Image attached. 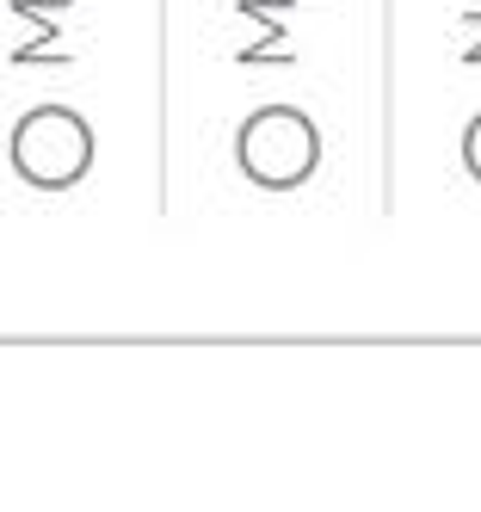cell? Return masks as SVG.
<instances>
[{
    "mask_svg": "<svg viewBox=\"0 0 481 512\" xmlns=\"http://www.w3.org/2000/svg\"><path fill=\"white\" fill-rule=\"evenodd\" d=\"M235 167L259 192H296L321 167V130L296 105H259L235 130Z\"/></svg>",
    "mask_w": 481,
    "mask_h": 512,
    "instance_id": "1",
    "label": "cell"
},
{
    "mask_svg": "<svg viewBox=\"0 0 481 512\" xmlns=\"http://www.w3.org/2000/svg\"><path fill=\"white\" fill-rule=\"evenodd\" d=\"M13 167L37 192H68L93 167V124L68 105H37L13 130Z\"/></svg>",
    "mask_w": 481,
    "mask_h": 512,
    "instance_id": "2",
    "label": "cell"
},
{
    "mask_svg": "<svg viewBox=\"0 0 481 512\" xmlns=\"http://www.w3.org/2000/svg\"><path fill=\"white\" fill-rule=\"evenodd\" d=\"M463 167H469V179L481 186V118H469V130H463Z\"/></svg>",
    "mask_w": 481,
    "mask_h": 512,
    "instance_id": "3",
    "label": "cell"
},
{
    "mask_svg": "<svg viewBox=\"0 0 481 512\" xmlns=\"http://www.w3.org/2000/svg\"><path fill=\"white\" fill-rule=\"evenodd\" d=\"M475 31H481V25H475ZM463 62H469V68H481V38H475V44L463 50Z\"/></svg>",
    "mask_w": 481,
    "mask_h": 512,
    "instance_id": "4",
    "label": "cell"
}]
</instances>
